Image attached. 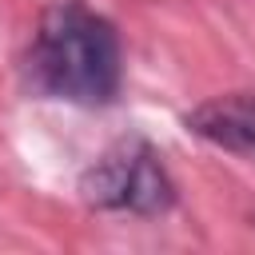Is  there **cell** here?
I'll list each match as a JSON object with an SVG mask.
<instances>
[{"instance_id": "cell-1", "label": "cell", "mask_w": 255, "mask_h": 255, "mask_svg": "<svg viewBox=\"0 0 255 255\" xmlns=\"http://www.w3.org/2000/svg\"><path fill=\"white\" fill-rule=\"evenodd\" d=\"M24 76L28 88L48 100L80 108L116 104L124 88V48L116 24L80 0L52 4L28 44Z\"/></svg>"}, {"instance_id": "cell-2", "label": "cell", "mask_w": 255, "mask_h": 255, "mask_svg": "<svg viewBox=\"0 0 255 255\" xmlns=\"http://www.w3.org/2000/svg\"><path fill=\"white\" fill-rule=\"evenodd\" d=\"M88 207L96 211H128V215H163L175 203V183L159 163V151L128 135L112 143L80 179Z\"/></svg>"}, {"instance_id": "cell-3", "label": "cell", "mask_w": 255, "mask_h": 255, "mask_svg": "<svg viewBox=\"0 0 255 255\" xmlns=\"http://www.w3.org/2000/svg\"><path fill=\"white\" fill-rule=\"evenodd\" d=\"M187 131L231 151V155H255V92H231L215 96L183 116Z\"/></svg>"}]
</instances>
